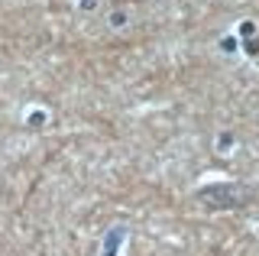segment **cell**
I'll return each instance as SVG.
<instances>
[]
</instances>
